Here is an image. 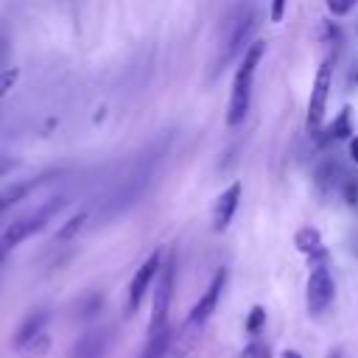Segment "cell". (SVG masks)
<instances>
[{
	"mask_svg": "<svg viewBox=\"0 0 358 358\" xmlns=\"http://www.w3.org/2000/svg\"><path fill=\"white\" fill-rule=\"evenodd\" d=\"M285 3H288V0H271V8H268L271 22H282V17H285Z\"/></svg>",
	"mask_w": 358,
	"mask_h": 358,
	"instance_id": "23",
	"label": "cell"
},
{
	"mask_svg": "<svg viewBox=\"0 0 358 358\" xmlns=\"http://www.w3.org/2000/svg\"><path fill=\"white\" fill-rule=\"evenodd\" d=\"M294 243H296V249L308 257L310 266H313V263H327V249H324V243H322V235H319L313 227H302V229L294 235Z\"/></svg>",
	"mask_w": 358,
	"mask_h": 358,
	"instance_id": "11",
	"label": "cell"
},
{
	"mask_svg": "<svg viewBox=\"0 0 358 358\" xmlns=\"http://www.w3.org/2000/svg\"><path fill=\"white\" fill-rule=\"evenodd\" d=\"M243 358H271V352H268V347H266V344H260V341H252V344L246 347Z\"/></svg>",
	"mask_w": 358,
	"mask_h": 358,
	"instance_id": "22",
	"label": "cell"
},
{
	"mask_svg": "<svg viewBox=\"0 0 358 358\" xmlns=\"http://www.w3.org/2000/svg\"><path fill=\"white\" fill-rule=\"evenodd\" d=\"M350 157H352V162L358 165V137L350 140Z\"/></svg>",
	"mask_w": 358,
	"mask_h": 358,
	"instance_id": "25",
	"label": "cell"
},
{
	"mask_svg": "<svg viewBox=\"0 0 358 358\" xmlns=\"http://www.w3.org/2000/svg\"><path fill=\"white\" fill-rule=\"evenodd\" d=\"M333 294H336V285H333L327 263H313L310 266V277H308V310L313 316L324 313L330 308V302H333Z\"/></svg>",
	"mask_w": 358,
	"mask_h": 358,
	"instance_id": "6",
	"label": "cell"
},
{
	"mask_svg": "<svg viewBox=\"0 0 358 358\" xmlns=\"http://www.w3.org/2000/svg\"><path fill=\"white\" fill-rule=\"evenodd\" d=\"M263 324H266V310H263L260 305H255V308L249 310V316H246V333H249V336H257V333L263 330Z\"/></svg>",
	"mask_w": 358,
	"mask_h": 358,
	"instance_id": "18",
	"label": "cell"
},
{
	"mask_svg": "<svg viewBox=\"0 0 358 358\" xmlns=\"http://www.w3.org/2000/svg\"><path fill=\"white\" fill-rule=\"evenodd\" d=\"M238 201H241V182H232L215 201H213V229L215 232H224L232 218H235V210H238Z\"/></svg>",
	"mask_w": 358,
	"mask_h": 358,
	"instance_id": "8",
	"label": "cell"
},
{
	"mask_svg": "<svg viewBox=\"0 0 358 358\" xmlns=\"http://www.w3.org/2000/svg\"><path fill=\"white\" fill-rule=\"evenodd\" d=\"M173 280H176V263H173V255H168V260H162L157 282H154L148 333H159V330L168 327V313H171V299H173Z\"/></svg>",
	"mask_w": 358,
	"mask_h": 358,
	"instance_id": "2",
	"label": "cell"
},
{
	"mask_svg": "<svg viewBox=\"0 0 358 358\" xmlns=\"http://www.w3.org/2000/svg\"><path fill=\"white\" fill-rule=\"evenodd\" d=\"M266 45L263 42H252L241 59V64L235 67L232 76V92H229V103H227V126H241L246 120L249 103H252V81H255V70L263 59Z\"/></svg>",
	"mask_w": 358,
	"mask_h": 358,
	"instance_id": "1",
	"label": "cell"
},
{
	"mask_svg": "<svg viewBox=\"0 0 358 358\" xmlns=\"http://www.w3.org/2000/svg\"><path fill=\"white\" fill-rule=\"evenodd\" d=\"M280 358H302V355H299V352H294V350H285Z\"/></svg>",
	"mask_w": 358,
	"mask_h": 358,
	"instance_id": "26",
	"label": "cell"
},
{
	"mask_svg": "<svg viewBox=\"0 0 358 358\" xmlns=\"http://www.w3.org/2000/svg\"><path fill=\"white\" fill-rule=\"evenodd\" d=\"M62 207H64V199L59 196V199H50L48 204H42L36 213H31V215H25V218H17L11 227H6V232H3V246L11 249V246L22 243L25 238H31L34 232L45 229V224H48Z\"/></svg>",
	"mask_w": 358,
	"mask_h": 358,
	"instance_id": "3",
	"label": "cell"
},
{
	"mask_svg": "<svg viewBox=\"0 0 358 358\" xmlns=\"http://www.w3.org/2000/svg\"><path fill=\"white\" fill-rule=\"evenodd\" d=\"M352 6H355V0H327V11H330V14H336V17L350 14V11H352Z\"/></svg>",
	"mask_w": 358,
	"mask_h": 358,
	"instance_id": "21",
	"label": "cell"
},
{
	"mask_svg": "<svg viewBox=\"0 0 358 358\" xmlns=\"http://www.w3.org/2000/svg\"><path fill=\"white\" fill-rule=\"evenodd\" d=\"M330 78H333V67L330 62H322L313 78V90H310V101H308V131L316 134L319 126L324 123V112H327V98H330Z\"/></svg>",
	"mask_w": 358,
	"mask_h": 358,
	"instance_id": "5",
	"label": "cell"
},
{
	"mask_svg": "<svg viewBox=\"0 0 358 358\" xmlns=\"http://www.w3.org/2000/svg\"><path fill=\"white\" fill-rule=\"evenodd\" d=\"M84 221H87V213L81 210V213H76V215H70L67 221H64V227L56 232V241H70L81 227H84Z\"/></svg>",
	"mask_w": 358,
	"mask_h": 358,
	"instance_id": "17",
	"label": "cell"
},
{
	"mask_svg": "<svg viewBox=\"0 0 358 358\" xmlns=\"http://www.w3.org/2000/svg\"><path fill=\"white\" fill-rule=\"evenodd\" d=\"M171 344H173L171 327H165V330H159V333H148L140 358H165V355L171 352Z\"/></svg>",
	"mask_w": 358,
	"mask_h": 358,
	"instance_id": "13",
	"label": "cell"
},
{
	"mask_svg": "<svg viewBox=\"0 0 358 358\" xmlns=\"http://www.w3.org/2000/svg\"><path fill=\"white\" fill-rule=\"evenodd\" d=\"M3 257H6V246L0 243V263H3Z\"/></svg>",
	"mask_w": 358,
	"mask_h": 358,
	"instance_id": "28",
	"label": "cell"
},
{
	"mask_svg": "<svg viewBox=\"0 0 358 358\" xmlns=\"http://www.w3.org/2000/svg\"><path fill=\"white\" fill-rule=\"evenodd\" d=\"M159 266H162V249H154L143 263H140V268L134 271V277H131V282H129V299H126V316H131L140 305H143V299H145V291L157 282V274H159Z\"/></svg>",
	"mask_w": 358,
	"mask_h": 358,
	"instance_id": "4",
	"label": "cell"
},
{
	"mask_svg": "<svg viewBox=\"0 0 358 358\" xmlns=\"http://www.w3.org/2000/svg\"><path fill=\"white\" fill-rule=\"evenodd\" d=\"M36 185H39V179H31V182H14V185L3 187V190H0V215H3L6 210H11L17 201H22Z\"/></svg>",
	"mask_w": 358,
	"mask_h": 358,
	"instance_id": "14",
	"label": "cell"
},
{
	"mask_svg": "<svg viewBox=\"0 0 358 358\" xmlns=\"http://www.w3.org/2000/svg\"><path fill=\"white\" fill-rule=\"evenodd\" d=\"M352 134V117H350V109H341L336 115V120L327 126V140H347Z\"/></svg>",
	"mask_w": 358,
	"mask_h": 358,
	"instance_id": "15",
	"label": "cell"
},
{
	"mask_svg": "<svg viewBox=\"0 0 358 358\" xmlns=\"http://www.w3.org/2000/svg\"><path fill=\"white\" fill-rule=\"evenodd\" d=\"M327 358H344V352H341V350H333V352H330Z\"/></svg>",
	"mask_w": 358,
	"mask_h": 358,
	"instance_id": "27",
	"label": "cell"
},
{
	"mask_svg": "<svg viewBox=\"0 0 358 358\" xmlns=\"http://www.w3.org/2000/svg\"><path fill=\"white\" fill-rule=\"evenodd\" d=\"M14 165H17L14 159H8V157H3V154H0V176H6V173L14 168Z\"/></svg>",
	"mask_w": 358,
	"mask_h": 358,
	"instance_id": "24",
	"label": "cell"
},
{
	"mask_svg": "<svg viewBox=\"0 0 358 358\" xmlns=\"http://www.w3.org/2000/svg\"><path fill=\"white\" fill-rule=\"evenodd\" d=\"M336 179H344V176H338V165H336L333 159H327L324 165H319V171H316V185H319V190L327 193Z\"/></svg>",
	"mask_w": 358,
	"mask_h": 358,
	"instance_id": "16",
	"label": "cell"
},
{
	"mask_svg": "<svg viewBox=\"0 0 358 358\" xmlns=\"http://www.w3.org/2000/svg\"><path fill=\"white\" fill-rule=\"evenodd\" d=\"M48 319H50V310H48V308H39V310L28 313V316L22 319V324L17 327V333H14V347H17V350H22V347L34 344V341L42 336V330H45V324H48Z\"/></svg>",
	"mask_w": 358,
	"mask_h": 358,
	"instance_id": "9",
	"label": "cell"
},
{
	"mask_svg": "<svg viewBox=\"0 0 358 358\" xmlns=\"http://www.w3.org/2000/svg\"><path fill=\"white\" fill-rule=\"evenodd\" d=\"M344 199H347L350 207H358V176L344 179Z\"/></svg>",
	"mask_w": 358,
	"mask_h": 358,
	"instance_id": "20",
	"label": "cell"
},
{
	"mask_svg": "<svg viewBox=\"0 0 358 358\" xmlns=\"http://www.w3.org/2000/svg\"><path fill=\"white\" fill-rule=\"evenodd\" d=\"M106 341H109V333L103 327H92L87 330L70 350V358H103L106 352Z\"/></svg>",
	"mask_w": 358,
	"mask_h": 358,
	"instance_id": "10",
	"label": "cell"
},
{
	"mask_svg": "<svg viewBox=\"0 0 358 358\" xmlns=\"http://www.w3.org/2000/svg\"><path fill=\"white\" fill-rule=\"evenodd\" d=\"M17 78H20V67H6V70H0V98L8 95V90L17 84Z\"/></svg>",
	"mask_w": 358,
	"mask_h": 358,
	"instance_id": "19",
	"label": "cell"
},
{
	"mask_svg": "<svg viewBox=\"0 0 358 358\" xmlns=\"http://www.w3.org/2000/svg\"><path fill=\"white\" fill-rule=\"evenodd\" d=\"M252 28H255V14L246 11V14L235 22V31H232L229 39H227V48H224V59H221V62H229V59L243 48V42L252 36Z\"/></svg>",
	"mask_w": 358,
	"mask_h": 358,
	"instance_id": "12",
	"label": "cell"
},
{
	"mask_svg": "<svg viewBox=\"0 0 358 358\" xmlns=\"http://www.w3.org/2000/svg\"><path fill=\"white\" fill-rule=\"evenodd\" d=\"M224 285H227V268H218L215 274H213V280H210V285H207V291L201 294V299L190 308V313H187V324H193V327H204V322L213 316V310L218 308V299H221V291H224Z\"/></svg>",
	"mask_w": 358,
	"mask_h": 358,
	"instance_id": "7",
	"label": "cell"
}]
</instances>
